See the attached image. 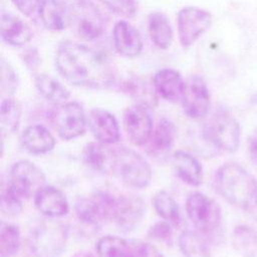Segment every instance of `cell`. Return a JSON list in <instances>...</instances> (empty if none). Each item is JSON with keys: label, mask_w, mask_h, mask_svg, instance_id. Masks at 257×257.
<instances>
[{"label": "cell", "mask_w": 257, "mask_h": 257, "mask_svg": "<svg viewBox=\"0 0 257 257\" xmlns=\"http://www.w3.org/2000/svg\"><path fill=\"white\" fill-rule=\"evenodd\" d=\"M153 85L161 97L175 102L182 99L185 80H183L179 71L172 68H164L155 74Z\"/></svg>", "instance_id": "obj_20"}, {"label": "cell", "mask_w": 257, "mask_h": 257, "mask_svg": "<svg viewBox=\"0 0 257 257\" xmlns=\"http://www.w3.org/2000/svg\"><path fill=\"white\" fill-rule=\"evenodd\" d=\"M186 212L194 227L203 234H212L221 225L219 206L200 192L192 193L187 198Z\"/></svg>", "instance_id": "obj_5"}, {"label": "cell", "mask_w": 257, "mask_h": 257, "mask_svg": "<svg viewBox=\"0 0 257 257\" xmlns=\"http://www.w3.org/2000/svg\"><path fill=\"white\" fill-rule=\"evenodd\" d=\"M145 204L140 197L119 196L115 201L112 221L120 230L128 232L139 225L145 215Z\"/></svg>", "instance_id": "obj_14"}, {"label": "cell", "mask_w": 257, "mask_h": 257, "mask_svg": "<svg viewBox=\"0 0 257 257\" xmlns=\"http://www.w3.org/2000/svg\"><path fill=\"white\" fill-rule=\"evenodd\" d=\"M37 210L47 217L57 218L68 213L69 206L65 195L53 186H44L34 196Z\"/></svg>", "instance_id": "obj_18"}, {"label": "cell", "mask_w": 257, "mask_h": 257, "mask_svg": "<svg viewBox=\"0 0 257 257\" xmlns=\"http://www.w3.org/2000/svg\"><path fill=\"white\" fill-rule=\"evenodd\" d=\"M179 247L185 257H211L206 241L195 231H184L179 237Z\"/></svg>", "instance_id": "obj_30"}, {"label": "cell", "mask_w": 257, "mask_h": 257, "mask_svg": "<svg viewBox=\"0 0 257 257\" xmlns=\"http://www.w3.org/2000/svg\"><path fill=\"white\" fill-rule=\"evenodd\" d=\"M7 185L22 200L29 199L45 186V176L33 163L19 161L11 167Z\"/></svg>", "instance_id": "obj_7"}, {"label": "cell", "mask_w": 257, "mask_h": 257, "mask_svg": "<svg viewBox=\"0 0 257 257\" xmlns=\"http://www.w3.org/2000/svg\"><path fill=\"white\" fill-rule=\"evenodd\" d=\"M55 66L67 81L78 86L106 87L114 79L113 66L104 54L70 40L58 46Z\"/></svg>", "instance_id": "obj_1"}, {"label": "cell", "mask_w": 257, "mask_h": 257, "mask_svg": "<svg viewBox=\"0 0 257 257\" xmlns=\"http://www.w3.org/2000/svg\"><path fill=\"white\" fill-rule=\"evenodd\" d=\"M206 139L218 149L233 153L240 143V125L226 110H218L205 125Z\"/></svg>", "instance_id": "obj_4"}, {"label": "cell", "mask_w": 257, "mask_h": 257, "mask_svg": "<svg viewBox=\"0 0 257 257\" xmlns=\"http://www.w3.org/2000/svg\"><path fill=\"white\" fill-rule=\"evenodd\" d=\"M248 153L250 159L257 164V128L250 135L248 139Z\"/></svg>", "instance_id": "obj_40"}, {"label": "cell", "mask_w": 257, "mask_h": 257, "mask_svg": "<svg viewBox=\"0 0 257 257\" xmlns=\"http://www.w3.org/2000/svg\"><path fill=\"white\" fill-rule=\"evenodd\" d=\"M232 245L242 256L254 257L257 254V233L248 226H236L232 233Z\"/></svg>", "instance_id": "obj_29"}, {"label": "cell", "mask_w": 257, "mask_h": 257, "mask_svg": "<svg viewBox=\"0 0 257 257\" xmlns=\"http://www.w3.org/2000/svg\"><path fill=\"white\" fill-rule=\"evenodd\" d=\"M0 71H1V94L2 97H12V95L15 93L19 78L12 67V65L6 61L3 57L0 60Z\"/></svg>", "instance_id": "obj_33"}, {"label": "cell", "mask_w": 257, "mask_h": 257, "mask_svg": "<svg viewBox=\"0 0 257 257\" xmlns=\"http://www.w3.org/2000/svg\"><path fill=\"white\" fill-rule=\"evenodd\" d=\"M148 31L154 44L168 49L174 39V32L168 16L162 12H153L148 17Z\"/></svg>", "instance_id": "obj_24"}, {"label": "cell", "mask_w": 257, "mask_h": 257, "mask_svg": "<svg viewBox=\"0 0 257 257\" xmlns=\"http://www.w3.org/2000/svg\"><path fill=\"white\" fill-rule=\"evenodd\" d=\"M20 249L19 228L4 221L0 224V256L14 257Z\"/></svg>", "instance_id": "obj_32"}, {"label": "cell", "mask_w": 257, "mask_h": 257, "mask_svg": "<svg viewBox=\"0 0 257 257\" xmlns=\"http://www.w3.org/2000/svg\"><path fill=\"white\" fill-rule=\"evenodd\" d=\"M176 134L175 124L166 117L161 118L147 142V153L157 161H164L172 151Z\"/></svg>", "instance_id": "obj_16"}, {"label": "cell", "mask_w": 257, "mask_h": 257, "mask_svg": "<svg viewBox=\"0 0 257 257\" xmlns=\"http://www.w3.org/2000/svg\"><path fill=\"white\" fill-rule=\"evenodd\" d=\"M0 208L2 214L9 217L17 216L22 212V199L15 194L8 185L2 188Z\"/></svg>", "instance_id": "obj_34"}, {"label": "cell", "mask_w": 257, "mask_h": 257, "mask_svg": "<svg viewBox=\"0 0 257 257\" xmlns=\"http://www.w3.org/2000/svg\"><path fill=\"white\" fill-rule=\"evenodd\" d=\"M172 164L176 175L191 186H199L203 181V170L199 161L190 154L177 151L173 154Z\"/></svg>", "instance_id": "obj_23"}, {"label": "cell", "mask_w": 257, "mask_h": 257, "mask_svg": "<svg viewBox=\"0 0 257 257\" xmlns=\"http://www.w3.org/2000/svg\"><path fill=\"white\" fill-rule=\"evenodd\" d=\"M212 15L209 11L188 6L182 8L178 13V35L181 45L188 48L210 27Z\"/></svg>", "instance_id": "obj_10"}, {"label": "cell", "mask_w": 257, "mask_h": 257, "mask_svg": "<svg viewBox=\"0 0 257 257\" xmlns=\"http://www.w3.org/2000/svg\"><path fill=\"white\" fill-rule=\"evenodd\" d=\"M70 24L85 40L98 38L104 30V22L97 7L89 0H77L69 8Z\"/></svg>", "instance_id": "obj_8"}, {"label": "cell", "mask_w": 257, "mask_h": 257, "mask_svg": "<svg viewBox=\"0 0 257 257\" xmlns=\"http://www.w3.org/2000/svg\"><path fill=\"white\" fill-rule=\"evenodd\" d=\"M123 126L131 143L136 146L147 144L153 132V118L150 106L136 103L123 113Z\"/></svg>", "instance_id": "obj_12"}, {"label": "cell", "mask_w": 257, "mask_h": 257, "mask_svg": "<svg viewBox=\"0 0 257 257\" xmlns=\"http://www.w3.org/2000/svg\"><path fill=\"white\" fill-rule=\"evenodd\" d=\"M22 114L20 102L13 97H4L0 106V131L2 136L13 134L17 131Z\"/></svg>", "instance_id": "obj_27"}, {"label": "cell", "mask_w": 257, "mask_h": 257, "mask_svg": "<svg viewBox=\"0 0 257 257\" xmlns=\"http://www.w3.org/2000/svg\"><path fill=\"white\" fill-rule=\"evenodd\" d=\"M42 25L50 31H62L70 25L69 8L62 0H43L38 8Z\"/></svg>", "instance_id": "obj_19"}, {"label": "cell", "mask_w": 257, "mask_h": 257, "mask_svg": "<svg viewBox=\"0 0 257 257\" xmlns=\"http://www.w3.org/2000/svg\"><path fill=\"white\" fill-rule=\"evenodd\" d=\"M22 58H23V62L25 63L26 67L31 72H36L37 71V69L40 66L41 59H40V55L38 53V50L36 48L27 49L24 52Z\"/></svg>", "instance_id": "obj_39"}, {"label": "cell", "mask_w": 257, "mask_h": 257, "mask_svg": "<svg viewBox=\"0 0 257 257\" xmlns=\"http://www.w3.org/2000/svg\"><path fill=\"white\" fill-rule=\"evenodd\" d=\"M116 51L127 58H134L143 50V39L140 32L125 20H118L112 30Z\"/></svg>", "instance_id": "obj_17"}, {"label": "cell", "mask_w": 257, "mask_h": 257, "mask_svg": "<svg viewBox=\"0 0 257 257\" xmlns=\"http://www.w3.org/2000/svg\"><path fill=\"white\" fill-rule=\"evenodd\" d=\"M88 127L95 140L103 145L115 144L118 142L120 133L115 116L106 109L93 108L87 117Z\"/></svg>", "instance_id": "obj_15"}, {"label": "cell", "mask_w": 257, "mask_h": 257, "mask_svg": "<svg viewBox=\"0 0 257 257\" xmlns=\"http://www.w3.org/2000/svg\"><path fill=\"white\" fill-rule=\"evenodd\" d=\"M148 236L151 239L171 245L173 240V230L171 228V224L167 221H161L154 224L150 228Z\"/></svg>", "instance_id": "obj_36"}, {"label": "cell", "mask_w": 257, "mask_h": 257, "mask_svg": "<svg viewBox=\"0 0 257 257\" xmlns=\"http://www.w3.org/2000/svg\"><path fill=\"white\" fill-rule=\"evenodd\" d=\"M184 111L193 118L205 116L210 108V92L204 79L199 75H190L185 80L182 95Z\"/></svg>", "instance_id": "obj_11"}, {"label": "cell", "mask_w": 257, "mask_h": 257, "mask_svg": "<svg viewBox=\"0 0 257 257\" xmlns=\"http://www.w3.org/2000/svg\"><path fill=\"white\" fill-rule=\"evenodd\" d=\"M96 251L99 257H130L131 243L120 237L107 235L97 241Z\"/></svg>", "instance_id": "obj_31"}, {"label": "cell", "mask_w": 257, "mask_h": 257, "mask_svg": "<svg viewBox=\"0 0 257 257\" xmlns=\"http://www.w3.org/2000/svg\"><path fill=\"white\" fill-rule=\"evenodd\" d=\"M215 188L218 194L233 206L248 211L257 208V182L236 163H226L218 169Z\"/></svg>", "instance_id": "obj_2"}, {"label": "cell", "mask_w": 257, "mask_h": 257, "mask_svg": "<svg viewBox=\"0 0 257 257\" xmlns=\"http://www.w3.org/2000/svg\"><path fill=\"white\" fill-rule=\"evenodd\" d=\"M65 237L63 226L53 222H44L32 237L33 249L39 257H55L62 251Z\"/></svg>", "instance_id": "obj_13"}, {"label": "cell", "mask_w": 257, "mask_h": 257, "mask_svg": "<svg viewBox=\"0 0 257 257\" xmlns=\"http://www.w3.org/2000/svg\"><path fill=\"white\" fill-rule=\"evenodd\" d=\"M99 1L108 10L124 18L133 17L138 10V4L136 0H99Z\"/></svg>", "instance_id": "obj_35"}, {"label": "cell", "mask_w": 257, "mask_h": 257, "mask_svg": "<svg viewBox=\"0 0 257 257\" xmlns=\"http://www.w3.org/2000/svg\"><path fill=\"white\" fill-rule=\"evenodd\" d=\"M131 255L130 257H162L161 253L151 244L142 241L131 240Z\"/></svg>", "instance_id": "obj_37"}, {"label": "cell", "mask_w": 257, "mask_h": 257, "mask_svg": "<svg viewBox=\"0 0 257 257\" xmlns=\"http://www.w3.org/2000/svg\"><path fill=\"white\" fill-rule=\"evenodd\" d=\"M20 13L30 16L40 7L43 0H11Z\"/></svg>", "instance_id": "obj_38"}, {"label": "cell", "mask_w": 257, "mask_h": 257, "mask_svg": "<svg viewBox=\"0 0 257 257\" xmlns=\"http://www.w3.org/2000/svg\"><path fill=\"white\" fill-rule=\"evenodd\" d=\"M0 32L2 39L12 46H23L33 36L31 28L22 19L10 13L2 14Z\"/></svg>", "instance_id": "obj_21"}, {"label": "cell", "mask_w": 257, "mask_h": 257, "mask_svg": "<svg viewBox=\"0 0 257 257\" xmlns=\"http://www.w3.org/2000/svg\"><path fill=\"white\" fill-rule=\"evenodd\" d=\"M153 206L158 215L170 224L179 227L183 223L180 208L169 193L165 191L156 193L153 197Z\"/></svg>", "instance_id": "obj_28"}, {"label": "cell", "mask_w": 257, "mask_h": 257, "mask_svg": "<svg viewBox=\"0 0 257 257\" xmlns=\"http://www.w3.org/2000/svg\"><path fill=\"white\" fill-rule=\"evenodd\" d=\"M35 86L38 92L47 100L55 103L62 104L69 98V91L54 77L39 73L35 75Z\"/></svg>", "instance_id": "obj_25"}, {"label": "cell", "mask_w": 257, "mask_h": 257, "mask_svg": "<svg viewBox=\"0 0 257 257\" xmlns=\"http://www.w3.org/2000/svg\"><path fill=\"white\" fill-rule=\"evenodd\" d=\"M22 147L30 154L41 155L50 152L55 146L52 134L42 124H33L24 130L20 137Z\"/></svg>", "instance_id": "obj_22"}, {"label": "cell", "mask_w": 257, "mask_h": 257, "mask_svg": "<svg viewBox=\"0 0 257 257\" xmlns=\"http://www.w3.org/2000/svg\"><path fill=\"white\" fill-rule=\"evenodd\" d=\"M50 121L58 136L64 141L82 136L88 125L85 112L76 101L57 104L50 114Z\"/></svg>", "instance_id": "obj_6"}, {"label": "cell", "mask_w": 257, "mask_h": 257, "mask_svg": "<svg viewBox=\"0 0 257 257\" xmlns=\"http://www.w3.org/2000/svg\"><path fill=\"white\" fill-rule=\"evenodd\" d=\"M111 171L123 184L135 189H143L152 181V169L137 152L125 147L112 151Z\"/></svg>", "instance_id": "obj_3"}, {"label": "cell", "mask_w": 257, "mask_h": 257, "mask_svg": "<svg viewBox=\"0 0 257 257\" xmlns=\"http://www.w3.org/2000/svg\"><path fill=\"white\" fill-rule=\"evenodd\" d=\"M116 199L106 192H94L79 199L75 204V212L79 220L88 225H97L112 220Z\"/></svg>", "instance_id": "obj_9"}, {"label": "cell", "mask_w": 257, "mask_h": 257, "mask_svg": "<svg viewBox=\"0 0 257 257\" xmlns=\"http://www.w3.org/2000/svg\"><path fill=\"white\" fill-rule=\"evenodd\" d=\"M82 159L94 171L106 172L108 169L111 170L112 151L107 150L105 145L99 142H91L83 148Z\"/></svg>", "instance_id": "obj_26"}]
</instances>
